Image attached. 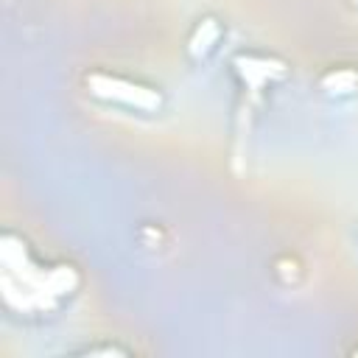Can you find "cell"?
<instances>
[{"label": "cell", "instance_id": "5", "mask_svg": "<svg viewBox=\"0 0 358 358\" xmlns=\"http://www.w3.org/2000/svg\"><path fill=\"white\" fill-rule=\"evenodd\" d=\"M319 84L330 95H350V92L358 90V70H352V67H336V70L324 73Z\"/></svg>", "mask_w": 358, "mask_h": 358}, {"label": "cell", "instance_id": "6", "mask_svg": "<svg viewBox=\"0 0 358 358\" xmlns=\"http://www.w3.org/2000/svg\"><path fill=\"white\" fill-rule=\"evenodd\" d=\"M90 355H123V350H117V347H101V350H90Z\"/></svg>", "mask_w": 358, "mask_h": 358}, {"label": "cell", "instance_id": "7", "mask_svg": "<svg viewBox=\"0 0 358 358\" xmlns=\"http://www.w3.org/2000/svg\"><path fill=\"white\" fill-rule=\"evenodd\" d=\"M352 3H358V0H352Z\"/></svg>", "mask_w": 358, "mask_h": 358}, {"label": "cell", "instance_id": "2", "mask_svg": "<svg viewBox=\"0 0 358 358\" xmlns=\"http://www.w3.org/2000/svg\"><path fill=\"white\" fill-rule=\"evenodd\" d=\"M87 90L95 98L117 101V103H126V106H134V109H143V112H157L162 106V95L157 90H151L145 84H137V81H129V78L109 76V73H90L87 76Z\"/></svg>", "mask_w": 358, "mask_h": 358}, {"label": "cell", "instance_id": "4", "mask_svg": "<svg viewBox=\"0 0 358 358\" xmlns=\"http://www.w3.org/2000/svg\"><path fill=\"white\" fill-rule=\"evenodd\" d=\"M218 36H221V28H218V22L213 20V17H204L199 25H196V31L190 34V42H187V50H190V56H204V53H210V48L218 42Z\"/></svg>", "mask_w": 358, "mask_h": 358}, {"label": "cell", "instance_id": "1", "mask_svg": "<svg viewBox=\"0 0 358 358\" xmlns=\"http://www.w3.org/2000/svg\"><path fill=\"white\" fill-rule=\"evenodd\" d=\"M3 257V296L17 310H48L64 294L78 285V274L73 266H53L42 268L31 260L25 243L14 235H3L0 241Z\"/></svg>", "mask_w": 358, "mask_h": 358}, {"label": "cell", "instance_id": "3", "mask_svg": "<svg viewBox=\"0 0 358 358\" xmlns=\"http://www.w3.org/2000/svg\"><path fill=\"white\" fill-rule=\"evenodd\" d=\"M235 73L241 76V81L249 87L252 95H257L263 90V84H268L271 78H282L285 76V64L280 59H266V56H235L232 59Z\"/></svg>", "mask_w": 358, "mask_h": 358}]
</instances>
